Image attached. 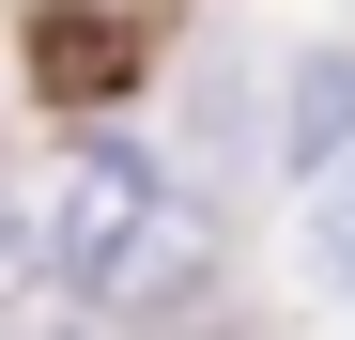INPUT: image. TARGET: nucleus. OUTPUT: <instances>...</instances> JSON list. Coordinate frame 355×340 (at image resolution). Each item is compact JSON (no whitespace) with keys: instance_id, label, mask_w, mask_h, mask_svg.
<instances>
[{"instance_id":"f257e3e1","label":"nucleus","mask_w":355,"mask_h":340,"mask_svg":"<svg viewBox=\"0 0 355 340\" xmlns=\"http://www.w3.org/2000/svg\"><path fill=\"white\" fill-rule=\"evenodd\" d=\"M31 232H46V294L124 309V325H139V309H186V294H201V263H216L201 201L170 186L139 139H78V155H62V186L31 201Z\"/></svg>"},{"instance_id":"7ed1b4c3","label":"nucleus","mask_w":355,"mask_h":340,"mask_svg":"<svg viewBox=\"0 0 355 340\" xmlns=\"http://www.w3.org/2000/svg\"><path fill=\"white\" fill-rule=\"evenodd\" d=\"M278 139H293V170H324V155L355 139V62H293V124H278Z\"/></svg>"},{"instance_id":"39448f33","label":"nucleus","mask_w":355,"mask_h":340,"mask_svg":"<svg viewBox=\"0 0 355 340\" xmlns=\"http://www.w3.org/2000/svg\"><path fill=\"white\" fill-rule=\"evenodd\" d=\"M309 263H324V278H355V170L309 201Z\"/></svg>"},{"instance_id":"f03ea898","label":"nucleus","mask_w":355,"mask_h":340,"mask_svg":"<svg viewBox=\"0 0 355 340\" xmlns=\"http://www.w3.org/2000/svg\"><path fill=\"white\" fill-rule=\"evenodd\" d=\"M124 78H139V16H78V0H46V16H31V93L108 108Z\"/></svg>"},{"instance_id":"20e7f679","label":"nucleus","mask_w":355,"mask_h":340,"mask_svg":"<svg viewBox=\"0 0 355 340\" xmlns=\"http://www.w3.org/2000/svg\"><path fill=\"white\" fill-rule=\"evenodd\" d=\"M31 294H46V232H31V216H16V201H0V325H16Z\"/></svg>"}]
</instances>
